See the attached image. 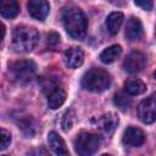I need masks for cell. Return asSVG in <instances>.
<instances>
[{"mask_svg":"<svg viewBox=\"0 0 156 156\" xmlns=\"http://www.w3.org/2000/svg\"><path fill=\"white\" fill-rule=\"evenodd\" d=\"M62 23L66 32L74 39L84 38L88 28V20L84 12L77 6H68L62 12Z\"/></svg>","mask_w":156,"mask_h":156,"instance_id":"cell-1","label":"cell"},{"mask_svg":"<svg viewBox=\"0 0 156 156\" xmlns=\"http://www.w3.org/2000/svg\"><path fill=\"white\" fill-rule=\"evenodd\" d=\"M39 41V33L29 26H18L12 33V45L17 52L32 51Z\"/></svg>","mask_w":156,"mask_h":156,"instance_id":"cell-2","label":"cell"},{"mask_svg":"<svg viewBox=\"0 0 156 156\" xmlns=\"http://www.w3.org/2000/svg\"><path fill=\"white\" fill-rule=\"evenodd\" d=\"M80 83H82V87L88 91L101 93L110 88L111 76L104 68L93 67L83 74Z\"/></svg>","mask_w":156,"mask_h":156,"instance_id":"cell-3","label":"cell"},{"mask_svg":"<svg viewBox=\"0 0 156 156\" xmlns=\"http://www.w3.org/2000/svg\"><path fill=\"white\" fill-rule=\"evenodd\" d=\"M40 85H41V89L46 96L48 105L50 108L55 110L65 102L66 91L63 89L61 80L57 77H52V76L43 77L40 79Z\"/></svg>","mask_w":156,"mask_h":156,"instance_id":"cell-4","label":"cell"},{"mask_svg":"<svg viewBox=\"0 0 156 156\" xmlns=\"http://www.w3.org/2000/svg\"><path fill=\"white\" fill-rule=\"evenodd\" d=\"M101 139L98 134L90 132H82L74 139V150L79 156H93L99 146Z\"/></svg>","mask_w":156,"mask_h":156,"instance_id":"cell-5","label":"cell"},{"mask_svg":"<svg viewBox=\"0 0 156 156\" xmlns=\"http://www.w3.org/2000/svg\"><path fill=\"white\" fill-rule=\"evenodd\" d=\"M37 66L32 60H17L9 65V72L12 78L21 84L30 82L35 76Z\"/></svg>","mask_w":156,"mask_h":156,"instance_id":"cell-6","label":"cell"},{"mask_svg":"<svg viewBox=\"0 0 156 156\" xmlns=\"http://www.w3.org/2000/svg\"><path fill=\"white\" fill-rule=\"evenodd\" d=\"M138 116L140 121L145 124H150L156 121V93L139 104Z\"/></svg>","mask_w":156,"mask_h":156,"instance_id":"cell-7","label":"cell"},{"mask_svg":"<svg viewBox=\"0 0 156 156\" xmlns=\"http://www.w3.org/2000/svg\"><path fill=\"white\" fill-rule=\"evenodd\" d=\"M146 65V56L140 51H132L123 61V68L129 73H139Z\"/></svg>","mask_w":156,"mask_h":156,"instance_id":"cell-8","label":"cell"},{"mask_svg":"<svg viewBox=\"0 0 156 156\" xmlns=\"http://www.w3.org/2000/svg\"><path fill=\"white\" fill-rule=\"evenodd\" d=\"M29 15L37 21H44L49 15L50 5L45 0H30L27 4Z\"/></svg>","mask_w":156,"mask_h":156,"instance_id":"cell-9","label":"cell"},{"mask_svg":"<svg viewBox=\"0 0 156 156\" xmlns=\"http://www.w3.org/2000/svg\"><path fill=\"white\" fill-rule=\"evenodd\" d=\"M122 140L128 146H140L145 141V134L140 128L130 126L124 130Z\"/></svg>","mask_w":156,"mask_h":156,"instance_id":"cell-10","label":"cell"},{"mask_svg":"<svg viewBox=\"0 0 156 156\" xmlns=\"http://www.w3.org/2000/svg\"><path fill=\"white\" fill-rule=\"evenodd\" d=\"M63 58H65V63L68 68H78L82 63H83V60H84V52L80 48H77V46H73V48H69L68 50L65 51V55H63Z\"/></svg>","mask_w":156,"mask_h":156,"instance_id":"cell-11","label":"cell"},{"mask_svg":"<svg viewBox=\"0 0 156 156\" xmlns=\"http://www.w3.org/2000/svg\"><path fill=\"white\" fill-rule=\"evenodd\" d=\"M48 143H49V146L51 147V150L57 156H71V154L66 146V143L56 132H50L48 134Z\"/></svg>","mask_w":156,"mask_h":156,"instance_id":"cell-12","label":"cell"},{"mask_svg":"<svg viewBox=\"0 0 156 156\" xmlns=\"http://www.w3.org/2000/svg\"><path fill=\"white\" fill-rule=\"evenodd\" d=\"M143 33H144V29H143V24H141L140 20L136 17H130L127 22V26H126L127 39L130 41L139 40L143 37Z\"/></svg>","mask_w":156,"mask_h":156,"instance_id":"cell-13","label":"cell"},{"mask_svg":"<svg viewBox=\"0 0 156 156\" xmlns=\"http://www.w3.org/2000/svg\"><path fill=\"white\" fill-rule=\"evenodd\" d=\"M123 20H124V16H123L122 12H118V11L117 12H111L107 16L106 22H105L107 32L110 34H112V35L117 34L119 28H121V26H122V23H123Z\"/></svg>","mask_w":156,"mask_h":156,"instance_id":"cell-14","label":"cell"},{"mask_svg":"<svg viewBox=\"0 0 156 156\" xmlns=\"http://www.w3.org/2000/svg\"><path fill=\"white\" fill-rule=\"evenodd\" d=\"M118 124V117L115 113H106L99 121V127L105 134H112Z\"/></svg>","mask_w":156,"mask_h":156,"instance_id":"cell-15","label":"cell"},{"mask_svg":"<svg viewBox=\"0 0 156 156\" xmlns=\"http://www.w3.org/2000/svg\"><path fill=\"white\" fill-rule=\"evenodd\" d=\"M20 12V5L15 0H1L0 13L5 18H15Z\"/></svg>","mask_w":156,"mask_h":156,"instance_id":"cell-16","label":"cell"},{"mask_svg":"<svg viewBox=\"0 0 156 156\" xmlns=\"http://www.w3.org/2000/svg\"><path fill=\"white\" fill-rule=\"evenodd\" d=\"M124 90L128 95H140L146 90V85L139 78H130L124 83Z\"/></svg>","mask_w":156,"mask_h":156,"instance_id":"cell-17","label":"cell"},{"mask_svg":"<svg viewBox=\"0 0 156 156\" xmlns=\"http://www.w3.org/2000/svg\"><path fill=\"white\" fill-rule=\"evenodd\" d=\"M122 54V48L121 45H111L108 48H106L101 54H100V60L104 63H112L113 61H116Z\"/></svg>","mask_w":156,"mask_h":156,"instance_id":"cell-18","label":"cell"},{"mask_svg":"<svg viewBox=\"0 0 156 156\" xmlns=\"http://www.w3.org/2000/svg\"><path fill=\"white\" fill-rule=\"evenodd\" d=\"M113 102L121 110H127L130 106V104H132V99L126 93H117L113 96Z\"/></svg>","mask_w":156,"mask_h":156,"instance_id":"cell-19","label":"cell"},{"mask_svg":"<svg viewBox=\"0 0 156 156\" xmlns=\"http://www.w3.org/2000/svg\"><path fill=\"white\" fill-rule=\"evenodd\" d=\"M46 45H48V48L50 50H55L60 45V37H58V34L55 33V32L49 33L48 37H46Z\"/></svg>","mask_w":156,"mask_h":156,"instance_id":"cell-20","label":"cell"},{"mask_svg":"<svg viewBox=\"0 0 156 156\" xmlns=\"http://www.w3.org/2000/svg\"><path fill=\"white\" fill-rule=\"evenodd\" d=\"M73 121H74V113L72 110H68L66 111L65 116H63V119H62V128L63 130H69L73 126Z\"/></svg>","mask_w":156,"mask_h":156,"instance_id":"cell-21","label":"cell"},{"mask_svg":"<svg viewBox=\"0 0 156 156\" xmlns=\"http://www.w3.org/2000/svg\"><path fill=\"white\" fill-rule=\"evenodd\" d=\"M0 138H1V146H0V149L1 150H5L9 145H10V143H11V134L6 130V129H1V132H0Z\"/></svg>","mask_w":156,"mask_h":156,"instance_id":"cell-22","label":"cell"},{"mask_svg":"<svg viewBox=\"0 0 156 156\" xmlns=\"http://www.w3.org/2000/svg\"><path fill=\"white\" fill-rule=\"evenodd\" d=\"M29 156H51L49 154V151L43 147V146H38L35 149H33L30 152H29Z\"/></svg>","mask_w":156,"mask_h":156,"instance_id":"cell-23","label":"cell"},{"mask_svg":"<svg viewBox=\"0 0 156 156\" xmlns=\"http://www.w3.org/2000/svg\"><path fill=\"white\" fill-rule=\"evenodd\" d=\"M134 4L136 5V6H140V7H143L144 10H151L152 9V6H154V4H152V1H134Z\"/></svg>","mask_w":156,"mask_h":156,"instance_id":"cell-24","label":"cell"},{"mask_svg":"<svg viewBox=\"0 0 156 156\" xmlns=\"http://www.w3.org/2000/svg\"><path fill=\"white\" fill-rule=\"evenodd\" d=\"M101 156H111L110 154H104V155H101Z\"/></svg>","mask_w":156,"mask_h":156,"instance_id":"cell-25","label":"cell"},{"mask_svg":"<svg viewBox=\"0 0 156 156\" xmlns=\"http://www.w3.org/2000/svg\"><path fill=\"white\" fill-rule=\"evenodd\" d=\"M154 77H155V79H156V71L154 72Z\"/></svg>","mask_w":156,"mask_h":156,"instance_id":"cell-26","label":"cell"},{"mask_svg":"<svg viewBox=\"0 0 156 156\" xmlns=\"http://www.w3.org/2000/svg\"><path fill=\"white\" fill-rule=\"evenodd\" d=\"M155 38H156V29H155Z\"/></svg>","mask_w":156,"mask_h":156,"instance_id":"cell-27","label":"cell"}]
</instances>
